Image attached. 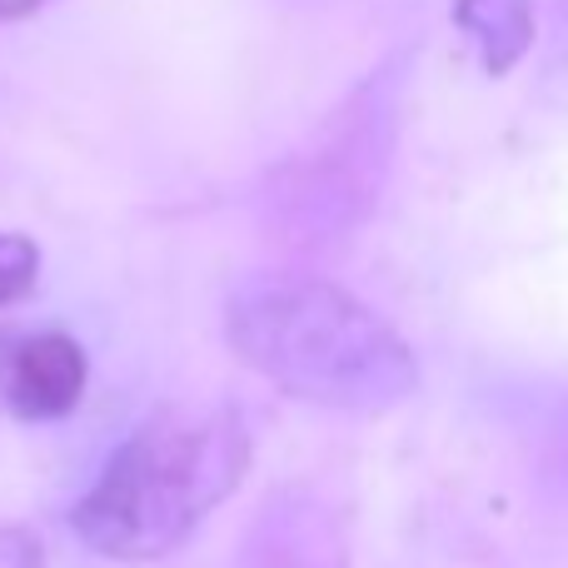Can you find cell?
Masks as SVG:
<instances>
[{
	"label": "cell",
	"mask_w": 568,
	"mask_h": 568,
	"mask_svg": "<svg viewBox=\"0 0 568 568\" xmlns=\"http://www.w3.org/2000/svg\"><path fill=\"white\" fill-rule=\"evenodd\" d=\"M230 349L275 389L339 414H384L419 384V359L384 314L314 275H255L230 290Z\"/></svg>",
	"instance_id": "1"
},
{
	"label": "cell",
	"mask_w": 568,
	"mask_h": 568,
	"mask_svg": "<svg viewBox=\"0 0 568 568\" xmlns=\"http://www.w3.org/2000/svg\"><path fill=\"white\" fill-rule=\"evenodd\" d=\"M250 469V434L225 404L160 409L105 459L100 479L70 509L85 549L115 564L175 554Z\"/></svg>",
	"instance_id": "2"
},
{
	"label": "cell",
	"mask_w": 568,
	"mask_h": 568,
	"mask_svg": "<svg viewBox=\"0 0 568 568\" xmlns=\"http://www.w3.org/2000/svg\"><path fill=\"white\" fill-rule=\"evenodd\" d=\"M85 349L65 329L10 334V344H0V394H6L10 414L30 424L65 419L85 399Z\"/></svg>",
	"instance_id": "3"
},
{
	"label": "cell",
	"mask_w": 568,
	"mask_h": 568,
	"mask_svg": "<svg viewBox=\"0 0 568 568\" xmlns=\"http://www.w3.org/2000/svg\"><path fill=\"white\" fill-rule=\"evenodd\" d=\"M454 20H459L464 36L479 45L484 65H489L494 75H504L534 40V6L529 0H459V6H454Z\"/></svg>",
	"instance_id": "4"
},
{
	"label": "cell",
	"mask_w": 568,
	"mask_h": 568,
	"mask_svg": "<svg viewBox=\"0 0 568 568\" xmlns=\"http://www.w3.org/2000/svg\"><path fill=\"white\" fill-rule=\"evenodd\" d=\"M36 270H40V250L26 235L0 230V304H16L20 294H30Z\"/></svg>",
	"instance_id": "5"
},
{
	"label": "cell",
	"mask_w": 568,
	"mask_h": 568,
	"mask_svg": "<svg viewBox=\"0 0 568 568\" xmlns=\"http://www.w3.org/2000/svg\"><path fill=\"white\" fill-rule=\"evenodd\" d=\"M45 549L30 529H0V568H40Z\"/></svg>",
	"instance_id": "6"
},
{
	"label": "cell",
	"mask_w": 568,
	"mask_h": 568,
	"mask_svg": "<svg viewBox=\"0 0 568 568\" xmlns=\"http://www.w3.org/2000/svg\"><path fill=\"white\" fill-rule=\"evenodd\" d=\"M40 6V0H0V16H20V10Z\"/></svg>",
	"instance_id": "7"
}]
</instances>
